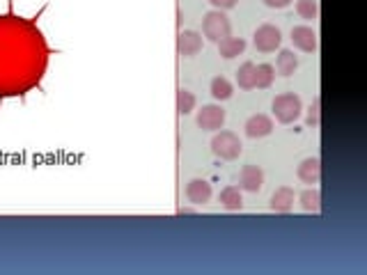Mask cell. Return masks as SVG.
I'll use <instances>...</instances> for the list:
<instances>
[{
  "instance_id": "6da1fadb",
  "label": "cell",
  "mask_w": 367,
  "mask_h": 275,
  "mask_svg": "<svg viewBox=\"0 0 367 275\" xmlns=\"http://www.w3.org/2000/svg\"><path fill=\"white\" fill-rule=\"evenodd\" d=\"M46 10L48 3L32 17H21L14 12V0H7V12L0 14V106L7 99L26 101L32 90H44L48 62L60 53L39 28Z\"/></svg>"
},
{
  "instance_id": "7a4b0ae2",
  "label": "cell",
  "mask_w": 367,
  "mask_h": 275,
  "mask_svg": "<svg viewBox=\"0 0 367 275\" xmlns=\"http://www.w3.org/2000/svg\"><path fill=\"white\" fill-rule=\"evenodd\" d=\"M271 111H273V117H276L280 124H292V122H297L301 117V113H303V101H301L299 94L283 92L273 99Z\"/></svg>"
},
{
  "instance_id": "3957f363",
  "label": "cell",
  "mask_w": 367,
  "mask_h": 275,
  "mask_svg": "<svg viewBox=\"0 0 367 275\" xmlns=\"http://www.w3.org/2000/svg\"><path fill=\"white\" fill-rule=\"evenodd\" d=\"M232 35V21L225 12L220 10H211L205 14L203 19V37L214 41V44H218L220 39H225Z\"/></svg>"
},
{
  "instance_id": "277c9868",
  "label": "cell",
  "mask_w": 367,
  "mask_h": 275,
  "mask_svg": "<svg viewBox=\"0 0 367 275\" xmlns=\"http://www.w3.org/2000/svg\"><path fill=\"white\" fill-rule=\"evenodd\" d=\"M211 151L223 161H236L243 151V144L234 131H218L211 138Z\"/></svg>"
},
{
  "instance_id": "5b68a950",
  "label": "cell",
  "mask_w": 367,
  "mask_h": 275,
  "mask_svg": "<svg viewBox=\"0 0 367 275\" xmlns=\"http://www.w3.org/2000/svg\"><path fill=\"white\" fill-rule=\"evenodd\" d=\"M253 44L260 53H276L280 44H283V32H280L278 26L262 23L253 35Z\"/></svg>"
},
{
  "instance_id": "8992f818",
  "label": "cell",
  "mask_w": 367,
  "mask_h": 275,
  "mask_svg": "<svg viewBox=\"0 0 367 275\" xmlns=\"http://www.w3.org/2000/svg\"><path fill=\"white\" fill-rule=\"evenodd\" d=\"M225 120H227V113L220 104L203 106V111H198V115H196L198 126L205 129V131H220L223 124H225Z\"/></svg>"
},
{
  "instance_id": "52a82bcc",
  "label": "cell",
  "mask_w": 367,
  "mask_h": 275,
  "mask_svg": "<svg viewBox=\"0 0 367 275\" xmlns=\"http://www.w3.org/2000/svg\"><path fill=\"white\" fill-rule=\"evenodd\" d=\"M203 44H205V37L198 30H179L177 50H179V55H182V57L198 55L200 50H203Z\"/></svg>"
},
{
  "instance_id": "ba28073f",
  "label": "cell",
  "mask_w": 367,
  "mask_h": 275,
  "mask_svg": "<svg viewBox=\"0 0 367 275\" xmlns=\"http://www.w3.org/2000/svg\"><path fill=\"white\" fill-rule=\"evenodd\" d=\"M264 186V172L260 165H243L239 172V188L246 193H260Z\"/></svg>"
},
{
  "instance_id": "9c48e42d",
  "label": "cell",
  "mask_w": 367,
  "mask_h": 275,
  "mask_svg": "<svg viewBox=\"0 0 367 275\" xmlns=\"http://www.w3.org/2000/svg\"><path fill=\"white\" fill-rule=\"evenodd\" d=\"M292 44L299 50H303V53H314L317 46H319V39H317V32L310 26H294L292 28Z\"/></svg>"
},
{
  "instance_id": "30bf717a",
  "label": "cell",
  "mask_w": 367,
  "mask_h": 275,
  "mask_svg": "<svg viewBox=\"0 0 367 275\" xmlns=\"http://www.w3.org/2000/svg\"><path fill=\"white\" fill-rule=\"evenodd\" d=\"M211 195H214L211 184L207 179H191L186 184V200L193 202L196 207H205L211 200Z\"/></svg>"
},
{
  "instance_id": "8fae6325",
  "label": "cell",
  "mask_w": 367,
  "mask_h": 275,
  "mask_svg": "<svg viewBox=\"0 0 367 275\" xmlns=\"http://www.w3.org/2000/svg\"><path fill=\"white\" fill-rule=\"evenodd\" d=\"M243 129H246L248 138L257 140V138H266L273 131V120L269 117V115H264V113L250 115V117L246 120V124H243Z\"/></svg>"
},
{
  "instance_id": "7c38bea8",
  "label": "cell",
  "mask_w": 367,
  "mask_h": 275,
  "mask_svg": "<svg viewBox=\"0 0 367 275\" xmlns=\"http://www.w3.org/2000/svg\"><path fill=\"white\" fill-rule=\"evenodd\" d=\"M297 177L303 184H317L321 179V161L317 156H310V158H305V161H301Z\"/></svg>"
},
{
  "instance_id": "4fadbf2b",
  "label": "cell",
  "mask_w": 367,
  "mask_h": 275,
  "mask_svg": "<svg viewBox=\"0 0 367 275\" xmlns=\"http://www.w3.org/2000/svg\"><path fill=\"white\" fill-rule=\"evenodd\" d=\"M292 207H294V191L290 186H280L273 191L271 195V209L273 211H278V214H287V211H292Z\"/></svg>"
},
{
  "instance_id": "5bb4252c",
  "label": "cell",
  "mask_w": 367,
  "mask_h": 275,
  "mask_svg": "<svg viewBox=\"0 0 367 275\" xmlns=\"http://www.w3.org/2000/svg\"><path fill=\"white\" fill-rule=\"evenodd\" d=\"M218 202H220L223 209H227V211H241V207H243L241 188L239 186H225L218 195Z\"/></svg>"
},
{
  "instance_id": "9a60e30c",
  "label": "cell",
  "mask_w": 367,
  "mask_h": 275,
  "mask_svg": "<svg viewBox=\"0 0 367 275\" xmlns=\"http://www.w3.org/2000/svg\"><path fill=\"white\" fill-rule=\"evenodd\" d=\"M299 69V55L290 48H283L276 57V71L280 76H292Z\"/></svg>"
},
{
  "instance_id": "2e32d148",
  "label": "cell",
  "mask_w": 367,
  "mask_h": 275,
  "mask_svg": "<svg viewBox=\"0 0 367 275\" xmlns=\"http://www.w3.org/2000/svg\"><path fill=\"white\" fill-rule=\"evenodd\" d=\"M243 50H246V39L243 37H232V35H229V37L218 41V53L220 57H225V60H234Z\"/></svg>"
},
{
  "instance_id": "e0dca14e",
  "label": "cell",
  "mask_w": 367,
  "mask_h": 275,
  "mask_svg": "<svg viewBox=\"0 0 367 275\" xmlns=\"http://www.w3.org/2000/svg\"><path fill=\"white\" fill-rule=\"evenodd\" d=\"M273 81H276V67H273V64H269V62L255 64V88L269 90Z\"/></svg>"
},
{
  "instance_id": "ac0fdd59",
  "label": "cell",
  "mask_w": 367,
  "mask_h": 275,
  "mask_svg": "<svg viewBox=\"0 0 367 275\" xmlns=\"http://www.w3.org/2000/svg\"><path fill=\"white\" fill-rule=\"evenodd\" d=\"M236 85L241 90H255V62H243L239 69H236Z\"/></svg>"
},
{
  "instance_id": "d6986e66",
  "label": "cell",
  "mask_w": 367,
  "mask_h": 275,
  "mask_svg": "<svg viewBox=\"0 0 367 275\" xmlns=\"http://www.w3.org/2000/svg\"><path fill=\"white\" fill-rule=\"evenodd\" d=\"M209 92H211V97L216 101H227V99H232L234 88L225 76H216L211 81V85H209Z\"/></svg>"
},
{
  "instance_id": "ffe728a7",
  "label": "cell",
  "mask_w": 367,
  "mask_h": 275,
  "mask_svg": "<svg viewBox=\"0 0 367 275\" xmlns=\"http://www.w3.org/2000/svg\"><path fill=\"white\" fill-rule=\"evenodd\" d=\"M196 106H198V99H196V94H193L191 90H186V88L177 90V113L179 115L193 113V111H196Z\"/></svg>"
},
{
  "instance_id": "44dd1931",
  "label": "cell",
  "mask_w": 367,
  "mask_h": 275,
  "mask_svg": "<svg viewBox=\"0 0 367 275\" xmlns=\"http://www.w3.org/2000/svg\"><path fill=\"white\" fill-rule=\"evenodd\" d=\"M299 200L305 211H319L321 209V193L317 191V188H308V191L299 195Z\"/></svg>"
},
{
  "instance_id": "7402d4cb",
  "label": "cell",
  "mask_w": 367,
  "mask_h": 275,
  "mask_svg": "<svg viewBox=\"0 0 367 275\" xmlns=\"http://www.w3.org/2000/svg\"><path fill=\"white\" fill-rule=\"evenodd\" d=\"M297 14L303 21H314L319 17V3L317 0H297Z\"/></svg>"
},
{
  "instance_id": "603a6c76",
  "label": "cell",
  "mask_w": 367,
  "mask_h": 275,
  "mask_svg": "<svg viewBox=\"0 0 367 275\" xmlns=\"http://www.w3.org/2000/svg\"><path fill=\"white\" fill-rule=\"evenodd\" d=\"M321 124V99L317 97L312 101V106H310V111H308V126H319Z\"/></svg>"
},
{
  "instance_id": "cb8c5ba5",
  "label": "cell",
  "mask_w": 367,
  "mask_h": 275,
  "mask_svg": "<svg viewBox=\"0 0 367 275\" xmlns=\"http://www.w3.org/2000/svg\"><path fill=\"white\" fill-rule=\"evenodd\" d=\"M214 10H220V12H227V10H232V7H236V3L239 0H207Z\"/></svg>"
},
{
  "instance_id": "d4e9b609",
  "label": "cell",
  "mask_w": 367,
  "mask_h": 275,
  "mask_svg": "<svg viewBox=\"0 0 367 275\" xmlns=\"http://www.w3.org/2000/svg\"><path fill=\"white\" fill-rule=\"evenodd\" d=\"M294 0H264L266 7H271V10H285V7H290Z\"/></svg>"
}]
</instances>
